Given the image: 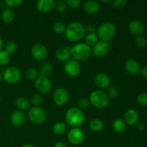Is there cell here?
<instances>
[{
	"mask_svg": "<svg viewBox=\"0 0 147 147\" xmlns=\"http://www.w3.org/2000/svg\"><path fill=\"white\" fill-rule=\"evenodd\" d=\"M86 28L83 24L80 22H72L66 27L65 32V36L66 39L70 42H76L85 37Z\"/></svg>",
	"mask_w": 147,
	"mask_h": 147,
	"instance_id": "1",
	"label": "cell"
},
{
	"mask_svg": "<svg viewBox=\"0 0 147 147\" xmlns=\"http://www.w3.org/2000/svg\"><path fill=\"white\" fill-rule=\"evenodd\" d=\"M84 113L81 109L77 107L69 109L65 113V121L67 124L73 128H79L84 123Z\"/></svg>",
	"mask_w": 147,
	"mask_h": 147,
	"instance_id": "2",
	"label": "cell"
},
{
	"mask_svg": "<svg viewBox=\"0 0 147 147\" xmlns=\"http://www.w3.org/2000/svg\"><path fill=\"white\" fill-rule=\"evenodd\" d=\"M70 53L75 60L83 62L90 58L92 55V50L85 42H79L70 48Z\"/></svg>",
	"mask_w": 147,
	"mask_h": 147,
	"instance_id": "3",
	"label": "cell"
},
{
	"mask_svg": "<svg viewBox=\"0 0 147 147\" xmlns=\"http://www.w3.org/2000/svg\"><path fill=\"white\" fill-rule=\"evenodd\" d=\"M90 103L97 109H104L109 106L110 98L106 93L100 90H96L92 92L89 96Z\"/></svg>",
	"mask_w": 147,
	"mask_h": 147,
	"instance_id": "4",
	"label": "cell"
},
{
	"mask_svg": "<svg viewBox=\"0 0 147 147\" xmlns=\"http://www.w3.org/2000/svg\"><path fill=\"white\" fill-rule=\"evenodd\" d=\"M116 26L112 22H104L97 29V36L100 41L107 42L111 40L116 34Z\"/></svg>",
	"mask_w": 147,
	"mask_h": 147,
	"instance_id": "5",
	"label": "cell"
},
{
	"mask_svg": "<svg viewBox=\"0 0 147 147\" xmlns=\"http://www.w3.org/2000/svg\"><path fill=\"white\" fill-rule=\"evenodd\" d=\"M28 117L31 122L35 124H42L47 119V113L44 109L38 107H32L29 109Z\"/></svg>",
	"mask_w": 147,
	"mask_h": 147,
	"instance_id": "6",
	"label": "cell"
},
{
	"mask_svg": "<svg viewBox=\"0 0 147 147\" xmlns=\"http://www.w3.org/2000/svg\"><path fill=\"white\" fill-rule=\"evenodd\" d=\"M3 79L9 84H16L20 80L22 77L21 72L17 67H9L2 73Z\"/></svg>",
	"mask_w": 147,
	"mask_h": 147,
	"instance_id": "7",
	"label": "cell"
},
{
	"mask_svg": "<svg viewBox=\"0 0 147 147\" xmlns=\"http://www.w3.org/2000/svg\"><path fill=\"white\" fill-rule=\"evenodd\" d=\"M67 139L71 144L75 146L81 144L85 139L84 132L80 128H73L67 133Z\"/></svg>",
	"mask_w": 147,
	"mask_h": 147,
	"instance_id": "8",
	"label": "cell"
},
{
	"mask_svg": "<svg viewBox=\"0 0 147 147\" xmlns=\"http://www.w3.org/2000/svg\"><path fill=\"white\" fill-rule=\"evenodd\" d=\"M34 86L37 91L46 94V93H48L51 90L52 83L48 78L39 75L34 82Z\"/></svg>",
	"mask_w": 147,
	"mask_h": 147,
	"instance_id": "9",
	"label": "cell"
},
{
	"mask_svg": "<svg viewBox=\"0 0 147 147\" xmlns=\"http://www.w3.org/2000/svg\"><path fill=\"white\" fill-rule=\"evenodd\" d=\"M53 99L54 103L57 106H64L65 104H66L69 99L68 92L63 88H58L53 92Z\"/></svg>",
	"mask_w": 147,
	"mask_h": 147,
	"instance_id": "10",
	"label": "cell"
},
{
	"mask_svg": "<svg viewBox=\"0 0 147 147\" xmlns=\"http://www.w3.org/2000/svg\"><path fill=\"white\" fill-rule=\"evenodd\" d=\"M64 70L67 76L75 78L77 77L80 74L81 67H80V63L73 59V60H69L65 62L64 65Z\"/></svg>",
	"mask_w": 147,
	"mask_h": 147,
	"instance_id": "11",
	"label": "cell"
},
{
	"mask_svg": "<svg viewBox=\"0 0 147 147\" xmlns=\"http://www.w3.org/2000/svg\"><path fill=\"white\" fill-rule=\"evenodd\" d=\"M32 57L37 61H42L46 58L47 55V50L42 43H36L31 48Z\"/></svg>",
	"mask_w": 147,
	"mask_h": 147,
	"instance_id": "12",
	"label": "cell"
},
{
	"mask_svg": "<svg viewBox=\"0 0 147 147\" xmlns=\"http://www.w3.org/2000/svg\"><path fill=\"white\" fill-rule=\"evenodd\" d=\"M109 50V45L107 42L98 41L93 47L92 53L97 58H102L108 54Z\"/></svg>",
	"mask_w": 147,
	"mask_h": 147,
	"instance_id": "13",
	"label": "cell"
},
{
	"mask_svg": "<svg viewBox=\"0 0 147 147\" xmlns=\"http://www.w3.org/2000/svg\"><path fill=\"white\" fill-rule=\"evenodd\" d=\"M128 29H129V32L132 34H134L135 36H137V37L142 36V34L144 32L145 30L144 25L143 23L137 20H131L129 23Z\"/></svg>",
	"mask_w": 147,
	"mask_h": 147,
	"instance_id": "14",
	"label": "cell"
},
{
	"mask_svg": "<svg viewBox=\"0 0 147 147\" xmlns=\"http://www.w3.org/2000/svg\"><path fill=\"white\" fill-rule=\"evenodd\" d=\"M94 83L99 88L106 89L110 86L111 79L106 73H99L95 76Z\"/></svg>",
	"mask_w": 147,
	"mask_h": 147,
	"instance_id": "15",
	"label": "cell"
},
{
	"mask_svg": "<svg viewBox=\"0 0 147 147\" xmlns=\"http://www.w3.org/2000/svg\"><path fill=\"white\" fill-rule=\"evenodd\" d=\"M125 70L131 76H136L141 70L139 63L134 59H129L125 63Z\"/></svg>",
	"mask_w": 147,
	"mask_h": 147,
	"instance_id": "16",
	"label": "cell"
},
{
	"mask_svg": "<svg viewBox=\"0 0 147 147\" xmlns=\"http://www.w3.org/2000/svg\"><path fill=\"white\" fill-rule=\"evenodd\" d=\"M25 119L26 116L24 112L19 110L13 112L10 116V121H11V124L16 127L22 126L25 121Z\"/></svg>",
	"mask_w": 147,
	"mask_h": 147,
	"instance_id": "17",
	"label": "cell"
},
{
	"mask_svg": "<svg viewBox=\"0 0 147 147\" xmlns=\"http://www.w3.org/2000/svg\"><path fill=\"white\" fill-rule=\"evenodd\" d=\"M53 0H39L36 4L37 9L41 13H48L54 7Z\"/></svg>",
	"mask_w": 147,
	"mask_h": 147,
	"instance_id": "18",
	"label": "cell"
},
{
	"mask_svg": "<svg viewBox=\"0 0 147 147\" xmlns=\"http://www.w3.org/2000/svg\"><path fill=\"white\" fill-rule=\"evenodd\" d=\"M83 10L86 13L89 14H94L98 12L100 9V4L98 1L88 0L83 4Z\"/></svg>",
	"mask_w": 147,
	"mask_h": 147,
	"instance_id": "19",
	"label": "cell"
},
{
	"mask_svg": "<svg viewBox=\"0 0 147 147\" xmlns=\"http://www.w3.org/2000/svg\"><path fill=\"white\" fill-rule=\"evenodd\" d=\"M139 121V115L134 109H129L126 112L124 116V121L129 126L136 124Z\"/></svg>",
	"mask_w": 147,
	"mask_h": 147,
	"instance_id": "20",
	"label": "cell"
},
{
	"mask_svg": "<svg viewBox=\"0 0 147 147\" xmlns=\"http://www.w3.org/2000/svg\"><path fill=\"white\" fill-rule=\"evenodd\" d=\"M55 57L60 62H67L71 56L70 49L67 47H60L55 51Z\"/></svg>",
	"mask_w": 147,
	"mask_h": 147,
	"instance_id": "21",
	"label": "cell"
},
{
	"mask_svg": "<svg viewBox=\"0 0 147 147\" xmlns=\"http://www.w3.org/2000/svg\"><path fill=\"white\" fill-rule=\"evenodd\" d=\"M15 106L19 109V111H26L30 109V102L27 98L22 96V97H19L15 100Z\"/></svg>",
	"mask_w": 147,
	"mask_h": 147,
	"instance_id": "22",
	"label": "cell"
},
{
	"mask_svg": "<svg viewBox=\"0 0 147 147\" xmlns=\"http://www.w3.org/2000/svg\"><path fill=\"white\" fill-rule=\"evenodd\" d=\"M14 17H15V14L14 11L10 8L4 9L1 12V20L4 23H7V24L12 22L14 20Z\"/></svg>",
	"mask_w": 147,
	"mask_h": 147,
	"instance_id": "23",
	"label": "cell"
},
{
	"mask_svg": "<svg viewBox=\"0 0 147 147\" xmlns=\"http://www.w3.org/2000/svg\"><path fill=\"white\" fill-rule=\"evenodd\" d=\"M113 131L118 134H121L126 129V122L122 119H116L112 124Z\"/></svg>",
	"mask_w": 147,
	"mask_h": 147,
	"instance_id": "24",
	"label": "cell"
},
{
	"mask_svg": "<svg viewBox=\"0 0 147 147\" xmlns=\"http://www.w3.org/2000/svg\"><path fill=\"white\" fill-rule=\"evenodd\" d=\"M90 130L94 132H100L104 129V123L100 119H94L90 121L89 123Z\"/></svg>",
	"mask_w": 147,
	"mask_h": 147,
	"instance_id": "25",
	"label": "cell"
},
{
	"mask_svg": "<svg viewBox=\"0 0 147 147\" xmlns=\"http://www.w3.org/2000/svg\"><path fill=\"white\" fill-rule=\"evenodd\" d=\"M53 72V66L48 62H43L40 65V72H39V75L43 76H46L50 75Z\"/></svg>",
	"mask_w": 147,
	"mask_h": 147,
	"instance_id": "26",
	"label": "cell"
},
{
	"mask_svg": "<svg viewBox=\"0 0 147 147\" xmlns=\"http://www.w3.org/2000/svg\"><path fill=\"white\" fill-rule=\"evenodd\" d=\"M98 40L99 39L96 33H88L85 37V43L88 45L89 47H91V46L93 47L98 42Z\"/></svg>",
	"mask_w": 147,
	"mask_h": 147,
	"instance_id": "27",
	"label": "cell"
},
{
	"mask_svg": "<svg viewBox=\"0 0 147 147\" xmlns=\"http://www.w3.org/2000/svg\"><path fill=\"white\" fill-rule=\"evenodd\" d=\"M66 130V124L64 122H57L53 126V132L56 135H61Z\"/></svg>",
	"mask_w": 147,
	"mask_h": 147,
	"instance_id": "28",
	"label": "cell"
},
{
	"mask_svg": "<svg viewBox=\"0 0 147 147\" xmlns=\"http://www.w3.org/2000/svg\"><path fill=\"white\" fill-rule=\"evenodd\" d=\"M25 76L28 80H32L39 76V71L35 67H29L26 70Z\"/></svg>",
	"mask_w": 147,
	"mask_h": 147,
	"instance_id": "29",
	"label": "cell"
},
{
	"mask_svg": "<svg viewBox=\"0 0 147 147\" xmlns=\"http://www.w3.org/2000/svg\"><path fill=\"white\" fill-rule=\"evenodd\" d=\"M54 7L57 12L60 13V14H63L67 10V5L65 1H62V0H58L56 2H55Z\"/></svg>",
	"mask_w": 147,
	"mask_h": 147,
	"instance_id": "30",
	"label": "cell"
},
{
	"mask_svg": "<svg viewBox=\"0 0 147 147\" xmlns=\"http://www.w3.org/2000/svg\"><path fill=\"white\" fill-rule=\"evenodd\" d=\"M3 47H4V50L7 53H9V55L13 54L14 53H15L16 50L17 49V45L15 42L12 41H9L7 42L4 43V45H3Z\"/></svg>",
	"mask_w": 147,
	"mask_h": 147,
	"instance_id": "31",
	"label": "cell"
},
{
	"mask_svg": "<svg viewBox=\"0 0 147 147\" xmlns=\"http://www.w3.org/2000/svg\"><path fill=\"white\" fill-rule=\"evenodd\" d=\"M66 30V27L64 23L61 22H56L53 25V30L55 33L57 34H61L65 33Z\"/></svg>",
	"mask_w": 147,
	"mask_h": 147,
	"instance_id": "32",
	"label": "cell"
},
{
	"mask_svg": "<svg viewBox=\"0 0 147 147\" xmlns=\"http://www.w3.org/2000/svg\"><path fill=\"white\" fill-rule=\"evenodd\" d=\"M10 61V55L7 53L5 50H0V65H7Z\"/></svg>",
	"mask_w": 147,
	"mask_h": 147,
	"instance_id": "33",
	"label": "cell"
},
{
	"mask_svg": "<svg viewBox=\"0 0 147 147\" xmlns=\"http://www.w3.org/2000/svg\"><path fill=\"white\" fill-rule=\"evenodd\" d=\"M30 102V104L32 105L34 107H38L42 103V96L40 94L36 93V94L32 95L31 96Z\"/></svg>",
	"mask_w": 147,
	"mask_h": 147,
	"instance_id": "34",
	"label": "cell"
},
{
	"mask_svg": "<svg viewBox=\"0 0 147 147\" xmlns=\"http://www.w3.org/2000/svg\"><path fill=\"white\" fill-rule=\"evenodd\" d=\"M106 94L109 96V98L116 99L119 97V90L115 86H109L107 88V92Z\"/></svg>",
	"mask_w": 147,
	"mask_h": 147,
	"instance_id": "35",
	"label": "cell"
},
{
	"mask_svg": "<svg viewBox=\"0 0 147 147\" xmlns=\"http://www.w3.org/2000/svg\"><path fill=\"white\" fill-rule=\"evenodd\" d=\"M137 101L139 105L147 107V93H142L138 96Z\"/></svg>",
	"mask_w": 147,
	"mask_h": 147,
	"instance_id": "36",
	"label": "cell"
},
{
	"mask_svg": "<svg viewBox=\"0 0 147 147\" xmlns=\"http://www.w3.org/2000/svg\"><path fill=\"white\" fill-rule=\"evenodd\" d=\"M136 45L139 48H144L147 45V40L143 36H139L136 39Z\"/></svg>",
	"mask_w": 147,
	"mask_h": 147,
	"instance_id": "37",
	"label": "cell"
},
{
	"mask_svg": "<svg viewBox=\"0 0 147 147\" xmlns=\"http://www.w3.org/2000/svg\"><path fill=\"white\" fill-rule=\"evenodd\" d=\"M90 103L88 99L85 98H80L78 101V106L80 109H87L90 106Z\"/></svg>",
	"mask_w": 147,
	"mask_h": 147,
	"instance_id": "38",
	"label": "cell"
},
{
	"mask_svg": "<svg viewBox=\"0 0 147 147\" xmlns=\"http://www.w3.org/2000/svg\"><path fill=\"white\" fill-rule=\"evenodd\" d=\"M23 1L22 0H6L5 3L10 9L18 7L22 4Z\"/></svg>",
	"mask_w": 147,
	"mask_h": 147,
	"instance_id": "39",
	"label": "cell"
},
{
	"mask_svg": "<svg viewBox=\"0 0 147 147\" xmlns=\"http://www.w3.org/2000/svg\"><path fill=\"white\" fill-rule=\"evenodd\" d=\"M112 4L114 8L117 9H121L125 7L126 4V0H115L112 2Z\"/></svg>",
	"mask_w": 147,
	"mask_h": 147,
	"instance_id": "40",
	"label": "cell"
},
{
	"mask_svg": "<svg viewBox=\"0 0 147 147\" xmlns=\"http://www.w3.org/2000/svg\"><path fill=\"white\" fill-rule=\"evenodd\" d=\"M65 2L67 4V7H70V8L73 9L78 8L81 4L80 0H67Z\"/></svg>",
	"mask_w": 147,
	"mask_h": 147,
	"instance_id": "41",
	"label": "cell"
},
{
	"mask_svg": "<svg viewBox=\"0 0 147 147\" xmlns=\"http://www.w3.org/2000/svg\"><path fill=\"white\" fill-rule=\"evenodd\" d=\"M86 30H87L88 32V33H96V27H95V26L93 24H88L86 27Z\"/></svg>",
	"mask_w": 147,
	"mask_h": 147,
	"instance_id": "42",
	"label": "cell"
},
{
	"mask_svg": "<svg viewBox=\"0 0 147 147\" xmlns=\"http://www.w3.org/2000/svg\"><path fill=\"white\" fill-rule=\"evenodd\" d=\"M140 71L143 77L147 78V65L144 66V67L141 69Z\"/></svg>",
	"mask_w": 147,
	"mask_h": 147,
	"instance_id": "43",
	"label": "cell"
},
{
	"mask_svg": "<svg viewBox=\"0 0 147 147\" xmlns=\"http://www.w3.org/2000/svg\"><path fill=\"white\" fill-rule=\"evenodd\" d=\"M136 128L139 129V131H143L145 129V126L142 122H137L136 123Z\"/></svg>",
	"mask_w": 147,
	"mask_h": 147,
	"instance_id": "44",
	"label": "cell"
},
{
	"mask_svg": "<svg viewBox=\"0 0 147 147\" xmlns=\"http://www.w3.org/2000/svg\"><path fill=\"white\" fill-rule=\"evenodd\" d=\"M53 147H67V145L63 142H57L55 144L54 146Z\"/></svg>",
	"mask_w": 147,
	"mask_h": 147,
	"instance_id": "45",
	"label": "cell"
},
{
	"mask_svg": "<svg viewBox=\"0 0 147 147\" xmlns=\"http://www.w3.org/2000/svg\"><path fill=\"white\" fill-rule=\"evenodd\" d=\"M2 47H3V40L1 38V37H0V50H1Z\"/></svg>",
	"mask_w": 147,
	"mask_h": 147,
	"instance_id": "46",
	"label": "cell"
},
{
	"mask_svg": "<svg viewBox=\"0 0 147 147\" xmlns=\"http://www.w3.org/2000/svg\"><path fill=\"white\" fill-rule=\"evenodd\" d=\"M21 147H35V146H33V145L32 144H24L23 145V146H22Z\"/></svg>",
	"mask_w": 147,
	"mask_h": 147,
	"instance_id": "47",
	"label": "cell"
},
{
	"mask_svg": "<svg viewBox=\"0 0 147 147\" xmlns=\"http://www.w3.org/2000/svg\"><path fill=\"white\" fill-rule=\"evenodd\" d=\"M3 80V75H2V73H0V83H1V80Z\"/></svg>",
	"mask_w": 147,
	"mask_h": 147,
	"instance_id": "48",
	"label": "cell"
},
{
	"mask_svg": "<svg viewBox=\"0 0 147 147\" xmlns=\"http://www.w3.org/2000/svg\"><path fill=\"white\" fill-rule=\"evenodd\" d=\"M111 1H109V0H107V1H103V0H101V1H100V2H102V3H109V2H110Z\"/></svg>",
	"mask_w": 147,
	"mask_h": 147,
	"instance_id": "49",
	"label": "cell"
}]
</instances>
